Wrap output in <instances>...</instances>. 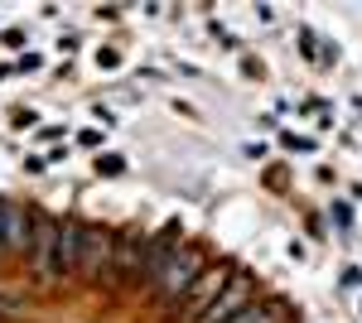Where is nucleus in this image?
I'll return each mask as SVG.
<instances>
[{"label": "nucleus", "instance_id": "obj_1", "mask_svg": "<svg viewBox=\"0 0 362 323\" xmlns=\"http://www.w3.org/2000/svg\"><path fill=\"white\" fill-rule=\"evenodd\" d=\"M203 266H208V251H203V246H179V251L165 261V270L155 275L160 304H179V299L194 290V280L203 275Z\"/></svg>", "mask_w": 362, "mask_h": 323}, {"label": "nucleus", "instance_id": "obj_2", "mask_svg": "<svg viewBox=\"0 0 362 323\" xmlns=\"http://www.w3.org/2000/svg\"><path fill=\"white\" fill-rule=\"evenodd\" d=\"M58 232H63V222H54L49 213H34V237H29V261H34V275L39 280H54L63 275V261H58Z\"/></svg>", "mask_w": 362, "mask_h": 323}, {"label": "nucleus", "instance_id": "obj_3", "mask_svg": "<svg viewBox=\"0 0 362 323\" xmlns=\"http://www.w3.org/2000/svg\"><path fill=\"white\" fill-rule=\"evenodd\" d=\"M29 237H34V208L0 203V251H29Z\"/></svg>", "mask_w": 362, "mask_h": 323}, {"label": "nucleus", "instance_id": "obj_4", "mask_svg": "<svg viewBox=\"0 0 362 323\" xmlns=\"http://www.w3.org/2000/svg\"><path fill=\"white\" fill-rule=\"evenodd\" d=\"M242 309H251V285H247V280H232V285H227L223 295L213 299V304H208L194 323H232Z\"/></svg>", "mask_w": 362, "mask_h": 323}, {"label": "nucleus", "instance_id": "obj_5", "mask_svg": "<svg viewBox=\"0 0 362 323\" xmlns=\"http://www.w3.org/2000/svg\"><path fill=\"white\" fill-rule=\"evenodd\" d=\"M232 280H237V270L227 266V261H218V266L208 270V275H198V280H194V295H189V319H198V314H203L213 299L223 295Z\"/></svg>", "mask_w": 362, "mask_h": 323}, {"label": "nucleus", "instance_id": "obj_6", "mask_svg": "<svg viewBox=\"0 0 362 323\" xmlns=\"http://www.w3.org/2000/svg\"><path fill=\"white\" fill-rule=\"evenodd\" d=\"M174 237H179V227L169 222L165 232H155V237L145 242V251H140V275H145V280H155V275L165 270V261L174 256V251H169V246H174Z\"/></svg>", "mask_w": 362, "mask_h": 323}, {"label": "nucleus", "instance_id": "obj_7", "mask_svg": "<svg viewBox=\"0 0 362 323\" xmlns=\"http://www.w3.org/2000/svg\"><path fill=\"white\" fill-rule=\"evenodd\" d=\"M140 251H145V246L131 242V237H121L116 251H107V256H112V270H107V280H112V285H126V280H131V270L140 266Z\"/></svg>", "mask_w": 362, "mask_h": 323}, {"label": "nucleus", "instance_id": "obj_8", "mask_svg": "<svg viewBox=\"0 0 362 323\" xmlns=\"http://www.w3.org/2000/svg\"><path fill=\"white\" fill-rule=\"evenodd\" d=\"M232 323H280V304H251Z\"/></svg>", "mask_w": 362, "mask_h": 323}, {"label": "nucleus", "instance_id": "obj_9", "mask_svg": "<svg viewBox=\"0 0 362 323\" xmlns=\"http://www.w3.org/2000/svg\"><path fill=\"white\" fill-rule=\"evenodd\" d=\"M78 145H87V150H97V145H102V131H92V126H87V131H78Z\"/></svg>", "mask_w": 362, "mask_h": 323}, {"label": "nucleus", "instance_id": "obj_10", "mask_svg": "<svg viewBox=\"0 0 362 323\" xmlns=\"http://www.w3.org/2000/svg\"><path fill=\"white\" fill-rule=\"evenodd\" d=\"M97 169H102V174H121V160H116V155H107V160L97 164Z\"/></svg>", "mask_w": 362, "mask_h": 323}]
</instances>
